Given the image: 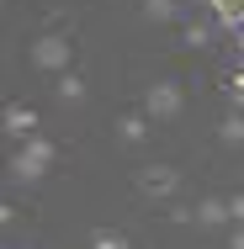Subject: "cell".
Listing matches in <instances>:
<instances>
[{"label": "cell", "mask_w": 244, "mask_h": 249, "mask_svg": "<svg viewBox=\"0 0 244 249\" xmlns=\"http://www.w3.org/2000/svg\"><path fill=\"white\" fill-rule=\"evenodd\" d=\"M5 133H11L16 143L38 138V111H32V106H5Z\"/></svg>", "instance_id": "obj_5"}, {"label": "cell", "mask_w": 244, "mask_h": 249, "mask_svg": "<svg viewBox=\"0 0 244 249\" xmlns=\"http://www.w3.org/2000/svg\"><path fill=\"white\" fill-rule=\"evenodd\" d=\"M228 217H234V223L244 228V196H234V201H228Z\"/></svg>", "instance_id": "obj_14"}, {"label": "cell", "mask_w": 244, "mask_h": 249, "mask_svg": "<svg viewBox=\"0 0 244 249\" xmlns=\"http://www.w3.org/2000/svg\"><path fill=\"white\" fill-rule=\"evenodd\" d=\"M144 11H149V21H170L175 16V0H144Z\"/></svg>", "instance_id": "obj_10"}, {"label": "cell", "mask_w": 244, "mask_h": 249, "mask_svg": "<svg viewBox=\"0 0 244 249\" xmlns=\"http://www.w3.org/2000/svg\"><path fill=\"white\" fill-rule=\"evenodd\" d=\"M196 223H202V228H223V223H234V217H228V201H202V207H196Z\"/></svg>", "instance_id": "obj_7"}, {"label": "cell", "mask_w": 244, "mask_h": 249, "mask_svg": "<svg viewBox=\"0 0 244 249\" xmlns=\"http://www.w3.org/2000/svg\"><path fill=\"white\" fill-rule=\"evenodd\" d=\"M186 43H191V48H202V43H207V27H202V21H191V27H186Z\"/></svg>", "instance_id": "obj_13"}, {"label": "cell", "mask_w": 244, "mask_h": 249, "mask_svg": "<svg viewBox=\"0 0 244 249\" xmlns=\"http://www.w3.org/2000/svg\"><path fill=\"white\" fill-rule=\"evenodd\" d=\"M212 11H218V21H223L228 32L244 27V0H212Z\"/></svg>", "instance_id": "obj_8"}, {"label": "cell", "mask_w": 244, "mask_h": 249, "mask_svg": "<svg viewBox=\"0 0 244 249\" xmlns=\"http://www.w3.org/2000/svg\"><path fill=\"white\" fill-rule=\"evenodd\" d=\"M48 159H53L48 138H27V143L16 149V159H11V175H16V180H38V175L48 170Z\"/></svg>", "instance_id": "obj_1"}, {"label": "cell", "mask_w": 244, "mask_h": 249, "mask_svg": "<svg viewBox=\"0 0 244 249\" xmlns=\"http://www.w3.org/2000/svg\"><path fill=\"white\" fill-rule=\"evenodd\" d=\"M32 64H38L43 74H69V37H58V32L38 37V43H32Z\"/></svg>", "instance_id": "obj_3"}, {"label": "cell", "mask_w": 244, "mask_h": 249, "mask_svg": "<svg viewBox=\"0 0 244 249\" xmlns=\"http://www.w3.org/2000/svg\"><path fill=\"white\" fill-rule=\"evenodd\" d=\"M117 138H122L128 149H138V143L149 138V122L144 117H117Z\"/></svg>", "instance_id": "obj_6"}, {"label": "cell", "mask_w": 244, "mask_h": 249, "mask_svg": "<svg viewBox=\"0 0 244 249\" xmlns=\"http://www.w3.org/2000/svg\"><path fill=\"white\" fill-rule=\"evenodd\" d=\"M58 101H64V106H80V101H85V85H80L75 74H58Z\"/></svg>", "instance_id": "obj_9"}, {"label": "cell", "mask_w": 244, "mask_h": 249, "mask_svg": "<svg viewBox=\"0 0 244 249\" xmlns=\"http://www.w3.org/2000/svg\"><path fill=\"white\" fill-rule=\"evenodd\" d=\"M181 111H186V96H181L175 80H154V85H149V117H154V122H175Z\"/></svg>", "instance_id": "obj_2"}, {"label": "cell", "mask_w": 244, "mask_h": 249, "mask_svg": "<svg viewBox=\"0 0 244 249\" xmlns=\"http://www.w3.org/2000/svg\"><path fill=\"white\" fill-rule=\"evenodd\" d=\"M91 249H128V244H122V239H117V233H106V228H101L96 239H91Z\"/></svg>", "instance_id": "obj_12"}, {"label": "cell", "mask_w": 244, "mask_h": 249, "mask_svg": "<svg viewBox=\"0 0 244 249\" xmlns=\"http://www.w3.org/2000/svg\"><path fill=\"white\" fill-rule=\"evenodd\" d=\"M218 133H223V143H244V117L234 111V117H228V122H223Z\"/></svg>", "instance_id": "obj_11"}, {"label": "cell", "mask_w": 244, "mask_h": 249, "mask_svg": "<svg viewBox=\"0 0 244 249\" xmlns=\"http://www.w3.org/2000/svg\"><path fill=\"white\" fill-rule=\"evenodd\" d=\"M175 186H181V175H175L170 164H144V170H138V191H144V196H170Z\"/></svg>", "instance_id": "obj_4"}, {"label": "cell", "mask_w": 244, "mask_h": 249, "mask_svg": "<svg viewBox=\"0 0 244 249\" xmlns=\"http://www.w3.org/2000/svg\"><path fill=\"white\" fill-rule=\"evenodd\" d=\"M228 249H244V228H239V233H234V244H228Z\"/></svg>", "instance_id": "obj_15"}]
</instances>
